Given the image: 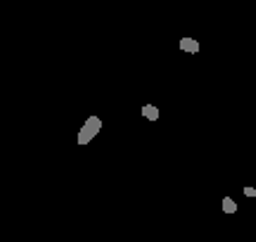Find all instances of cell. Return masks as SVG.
Listing matches in <instances>:
<instances>
[{
	"instance_id": "cell-6",
	"label": "cell",
	"mask_w": 256,
	"mask_h": 242,
	"mask_svg": "<svg viewBox=\"0 0 256 242\" xmlns=\"http://www.w3.org/2000/svg\"><path fill=\"white\" fill-rule=\"evenodd\" d=\"M254 188H256V186H254Z\"/></svg>"
},
{
	"instance_id": "cell-1",
	"label": "cell",
	"mask_w": 256,
	"mask_h": 242,
	"mask_svg": "<svg viewBox=\"0 0 256 242\" xmlns=\"http://www.w3.org/2000/svg\"><path fill=\"white\" fill-rule=\"evenodd\" d=\"M102 130V119L100 116H88L86 119V124L81 126V130H78V145H88V142H92V140L100 136Z\"/></svg>"
},
{
	"instance_id": "cell-3",
	"label": "cell",
	"mask_w": 256,
	"mask_h": 242,
	"mask_svg": "<svg viewBox=\"0 0 256 242\" xmlns=\"http://www.w3.org/2000/svg\"><path fill=\"white\" fill-rule=\"evenodd\" d=\"M220 209H223L226 214H235V212H238V202H235L232 197H223V202H220Z\"/></svg>"
},
{
	"instance_id": "cell-5",
	"label": "cell",
	"mask_w": 256,
	"mask_h": 242,
	"mask_svg": "<svg viewBox=\"0 0 256 242\" xmlns=\"http://www.w3.org/2000/svg\"><path fill=\"white\" fill-rule=\"evenodd\" d=\"M244 195L252 200V197H256V188H244Z\"/></svg>"
},
{
	"instance_id": "cell-2",
	"label": "cell",
	"mask_w": 256,
	"mask_h": 242,
	"mask_svg": "<svg viewBox=\"0 0 256 242\" xmlns=\"http://www.w3.org/2000/svg\"><path fill=\"white\" fill-rule=\"evenodd\" d=\"M180 50L188 52V55H197L202 50V46H200V40H194L192 36H185V38H180Z\"/></svg>"
},
{
	"instance_id": "cell-4",
	"label": "cell",
	"mask_w": 256,
	"mask_h": 242,
	"mask_svg": "<svg viewBox=\"0 0 256 242\" xmlns=\"http://www.w3.org/2000/svg\"><path fill=\"white\" fill-rule=\"evenodd\" d=\"M142 116L150 121H159V110H156L154 104H145L142 107Z\"/></svg>"
}]
</instances>
